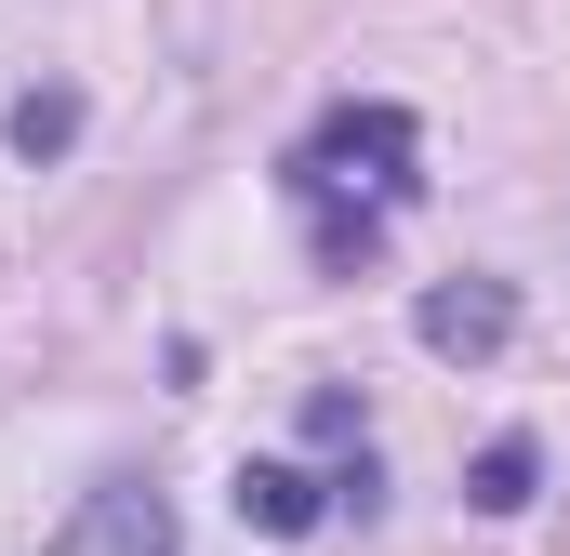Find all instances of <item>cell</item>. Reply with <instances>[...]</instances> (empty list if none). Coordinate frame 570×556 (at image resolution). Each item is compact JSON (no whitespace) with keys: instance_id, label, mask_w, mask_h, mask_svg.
<instances>
[{"instance_id":"cell-1","label":"cell","mask_w":570,"mask_h":556,"mask_svg":"<svg viewBox=\"0 0 570 556\" xmlns=\"http://www.w3.org/2000/svg\"><path fill=\"white\" fill-rule=\"evenodd\" d=\"M292 212H305V252L345 278L385 252V226L412 212V186H425V133H412V107H332L318 133L292 146Z\"/></svg>"},{"instance_id":"cell-2","label":"cell","mask_w":570,"mask_h":556,"mask_svg":"<svg viewBox=\"0 0 570 556\" xmlns=\"http://www.w3.org/2000/svg\"><path fill=\"white\" fill-rule=\"evenodd\" d=\"M53 556H186V544H173V504L120 477V490H94V504H80V530H67Z\"/></svg>"},{"instance_id":"cell-3","label":"cell","mask_w":570,"mask_h":556,"mask_svg":"<svg viewBox=\"0 0 570 556\" xmlns=\"http://www.w3.org/2000/svg\"><path fill=\"white\" fill-rule=\"evenodd\" d=\"M412 331H425L438 358H491V345L518 331V291H504V278H438V291H425V318H412Z\"/></svg>"},{"instance_id":"cell-4","label":"cell","mask_w":570,"mask_h":556,"mask_svg":"<svg viewBox=\"0 0 570 556\" xmlns=\"http://www.w3.org/2000/svg\"><path fill=\"white\" fill-rule=\"evenodd\" d=\"M239 517H253V530H318V477H292V464H239Z\"/></svg>"},{"instance_id":"cell-5","label":"cell","mask_w":570,"mask_h":556,"mask_svg":"<svg viewBox=\"0 0 570 556\" xmlns=\"http://www.w3.org/2000/svg\"><path fill=\"white\" fill-rule=\"evenodd\" d=\"M478 504H491V517L531 504V437H491V450H478Z\"/></svg>"},{"instance_id":"cell-6","label":"cell","mask_w":570,"mask_h":556,"mask_svg":"<svg viewBox=\"0 0 570 556\" xmlns=\"http://www.w3.org/2000/svg\"><path fill=\"white\" fill-rule=\"evenodd\" d=\"M67 133H80V93H27V107H13V146H27V159H53Z\"/></svg>"}]
</instances>
